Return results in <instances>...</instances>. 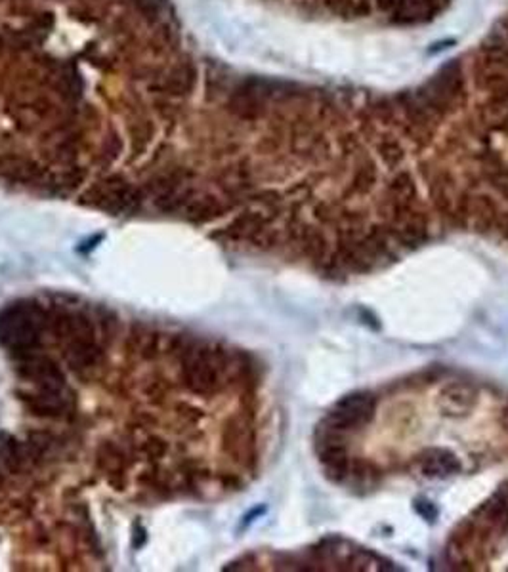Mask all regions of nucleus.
I'll return each instance as SVG.
<instances>
[{
	"label": "nucleus",
	"mask_w": 508,
	"mask_h": 572,
	"mask_svg": "<svg viewBox=\"0 0 508 572\" xmlns=\"http://www.w3.org/2000/svg\"><path fill=\"white\" fill-rule=\"evenodd\" d=\"M104 360V345L99 340H69L63 343V362L77 376H88Z\"/></svg>",
	"instance_id": "423d86ee"
},
{
	"label": "nucleus",
	"mask_w": 508,
	"mask_h": 572,
	"mask_svg": "<svg viewBox=\"0 0 508 572\" xmlns=\"http://www.w3.org/2000/svg\"><path fill=\"white\" fill-rule=\"evenodd\" d=\"M98 471L106 477L107 484L115 491H124L128 484V452L123 445L113 441H104L96 452Z\"/></svg>",
	"instance_id": "39448f33"
},
{
	"label": "nucleus",
	"mask_w": 508,
	"mask_h": 572,
	"mask_svg": "<svg viewBox=\"0 0 508 572\" xmlns=\"http://www.w3.org/2000/svg\"><path fill=\"white\" fill-rule=\"evenodd\" d=\"M442 10V0H398L390 16L395 23H424Z\"/></svg>",
	"instance_id": "6e6552de"
},
{
	"label": "nucleus",
	"mask_w": 508,
	"mask_h": 572,
	"mask_svg": "<svg viewBox=\"0 0 508 572\" xmlns=\"http://www.w3.org/2000/svg\"><path fill=\"white\" fill-rule=\"evenodd\" d=\"M136 454L141 456L144 460H148L149 464H159L164 456H166V450H168V442L164 441L163 437L153 435L146 431L139 437H136Z\"/></svg>",
	"instance_id": "1a4fd4ad"
},
{
	"label": "nucleus",
	"mask_w": 508,
	"mask_h": 572,
	"mask_svg": "<svg viewBox=\"0 0 508 572\" xmlns=\"http://www.w3.org/2000/svg\"><path fill=\"white\" fill-rule=\"evenodd\" d=\"M17 399L23 405L29 414L44 420H61L73 414L75 399L69 387L66 389H41L35 391H21L17 389Z\"/></svg>",
	"instance_id": "7ed1b4c3"
},
{
	"label": "nucleus",
	"mask_w": 508,
	"mask_h": 572,
	"mask_svg": "<svg viewBox=\"0 0 508 572\" xmlns=\"http://www.w3.org/2000/svg\"><path fill=\"white\" fill-rule=\"evenodd\" d=\"M46 315L33 302H17L0 313V343L14 353V357L39 349L46 332Z\"/></svg>",
	"instance_id": "f257e3e1"
},
{
	"label": "nucleus",
	"mask_w": 508,
	"mask_h": 572,
	"mask_svg": "<svg viewBox=\"0 0 508 572\" xmlns=\"http://www.w3.org/2000/svg\"><path fill=\"white\" fill-rule=\"evenodd\" d=\"M144 198V189L126 180L123 174H107L86 193H82L79 203L109 214H136Z\"/></svg>",
	"instance_id": "f03ea898"
},
{
	"label": "nucleus",
	"mask_w": 508,
	"mask_h": 572,
	"mask_svg": "<svg viewBox=\"0 0 508 572\" xmlns=\"http://www.w3.org/2000/svg\"><path fill=\"white\" fill-rule=\"evenodd\" d=\"M418 471L428 479H447L462 471V462L447 449H430L418 456Z\"/></svg>",
	"instance_id": "0eeeda50"
},
{
	"label": "nucleus",
	"mask_w": 508,
	"mask_h": 572,
	"mask_svg": "<svg viewBox=\"0 0 508 572\" xmlns=\"http://www.w3.org/2000/svg\"><path fill=\"white\" fill-rule=\"evenodd\" d=\"M415 509L418 511V515L422 517V519H427V521H436V517H438V511H436V507L430 504V502H424V500H418L417 506H415Z\"/></svg>",
	"instance_id": "9d476101"
},
{
	"label": "nucleus",
	"mask_w": 508,
	"mask_h": 572,
	"mask_svg": "<svg viewBox=\"0 0 508 572\" xmlns=\"http://www.w3.org/2000/svg\"><path fill=\"white\" fill-rule=\"evenodd\" d=\"M16 374L41 389H66V372L58 362L37 351L16 357Z\"/></svg>",
	"instance_id": "20e7f679"
}]
</instances>
